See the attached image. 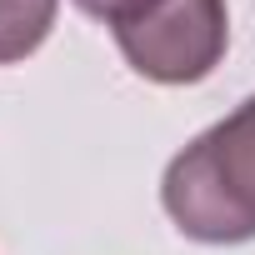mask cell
<instances>
[{
    "label": "cell",
    "instance_id": "277c9868",
    "mask_svg": "<svg viewBox=\"0 0 255 255\" xmlns=\"http://www.w3.org/2000/svg\"><path fill=\"white\" fill-rule=\"evenodd\" d=\"M75 5L85 10V15H95V20H105L110 30L120 25V20H130V15H140L150 0H75Z\"/></svg>",
    "mask_w": 255,
    "mask_h": 255
},
{
    "label": "cell",
    "instance_id": "6da1fadb",
    "mask_svg": "<svg viewBox=\"0 0 255 255\" xmlns=\"http://www.w3.org/2000/svg\"><path fill=\"white\" fill-rule=\"evenodd\" d=\"M160 205L200 245L255 240V95L165 165Z\"/></svg>",
    "mask_w": 255,
    "mask_h": 255
},
{
    "label": "cell",
    "instance_id": "7a4b0ae2",
    "mask_svg": "<svg viewBox=\"0 0 255 255\" xmlns=\"http://www.w3.org/2000/svg\"><path fill=\"white\" fill-rule=\"evenodd\" d=\"M115 45L145 80L195 85L225 60L230 45L225 0H150L140 15L115 25Z\"/></svg>",
    "mask_w": 255,
    "mask_h": 255
},
{
    "label": "cell",
    "instance_id": "3957f363",
    "mask_svg": "<svg viewBox=\"0 0 255 255\" xmlns=\"http://www.w3.org/2000/svg\"><path fill=\"white\" fill-rule=\"evenodd\" d=\"M60 0H0V65L35 55L55 25Z\"/></svg>",
    "mask_w": 255,
    "mask_h": 255
}]
</instances>
